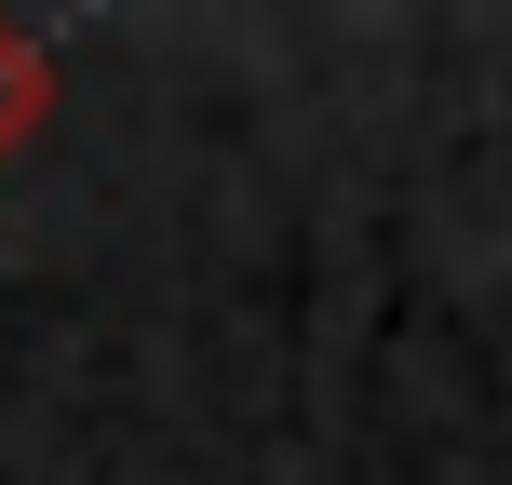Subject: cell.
I'll use <instances>...</instances> for the list:
<instances>
[{
    "instance_id": "1",
    "label": "cell",
    "mask_w": 512,
    "mask_h": 485,
    "mask_svg": "<svg viewBox=\"0 0 512 485\" xmlns=\"http://www.w3.org/2000/svg\"><path fill=\"white\" fill-rule=\"evenodd\" d=\"M41 108H54V68H41V54L14 41V27H0V149H14V135L41 122Z\"/></svg>"
}]
</instances>
